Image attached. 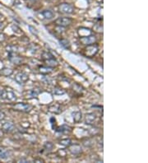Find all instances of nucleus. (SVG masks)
<instances>
[{
  "instance_id": "nucleus-1",
  "label": "nucleus",
  "mask_w": 148,
  "mask_h": 163,
  "mask_svg": "<svg viewBox=\"0 0 148 163\" xmlns=\"http://www.w3.org/2000/svg\"><path fill=\"white\" fill-rule=\"evenodd\" d=\"M0 99L9 101H14L17 100V96L12 91L10 90H0Z\"/></svg>"
},
{
  "instance_id": "nucleus-2",
  "label": "nucleus",
  "mask_w": 148,
  "mask_h": 163,
  "mask_svg": "<svg viewBox=\"0 0 148 163\" xmlns=\"http://www.w3.org/2000/svg\"><path fill=\"white\" fill-rule=\"evenodd\" d=\"M33 106L30 104H27V103H17L13 105V109L15 111H22V112H24V113H28L32 110Z\"/></svg>"
},
{
  "instance_id": "nucleus-3",
  "label": "nucleus",
  "mask_w": 148,
  "mask_h": 163,
  "mask_svg": "<svg viewBox=\"0 0 148 163\" xmlns=\"http://www.w3.org/2000/svg\"><path fill=\"white\" fill-rule=\"evenodd\" d=\"M98 50H99V47H98L97 44H89L85 50H84V54L85 55L89 57V58H91L94 55H95L98 53Z\"/></svg>"
},
{
  "instance_id": "nucleus-4",
  "label": "nucleus",
  "mask_w": 148,
  "mask_h": 163,
  "mask_svg": "<svg viewBox=\"0 0 148 163\" xmlns=\"http://www.w3.org/2000/svg\"><path fill=\"white\" fill-rule=\"evenodd\" d=\"M59 11L64 14H72L74 12V7L69 3H61L59 6Z\"/></svg>"
},
{
  "instance_id": "nucleus-5",
  "label": "nucleus",
  "mask_w": 148,
  "mask_h": 163,
  "mask_svg": "<svg viewBox=\"0 0 148 163\" xmlns=\"http://www.w3.org/2000/svg\"><path fill=\"white\" fill-rule=\"evenodd\" d=\"M72 22H73V20L71 19L70 17H62L56 19L55 24L59 27H66L71 25Z\"/></svg>"
},
{
  "instance_id": "nucleus-6",
  "label": "nucleus",
  "mask_w": 148,
  "mask_h": 163,
  "mask_svg": "<svg viewBox=\"0 0 148 163\" xmlns=\"http://www.w3.org/2000/svg\"><path fill=\"white\" fill-rule=\"evenodd\" d=\"M15 80L17 83L19 84H25L28 80H29V75L26 73H18L16 76H15Z\"/></svg>"
},
{
  "instance_id": "nucleus-7",
  "label": "nucleus",
  "mask_w": 148,
  "mask_h": 163,
  "mask_svg": "<svg viewBox=\"0 0 148 163\" xmlns=\"http://www.w3.org/2000/svg\"><path fill=\"white\" fill-rule=\"evenodd\" d=\"M80 41L83 44L89 45V44H94L96 41V37L95 36H92V35L81 36V37H80Z\"/></svg>"
},
{
  "instance_id": "nucleus-8",
  "label": "nucleus",
  "mask_w": 148,
  "mask_h": 163,
  "mask_svg": "<svg viewBox=\"0 0 148 163\" xmlns=\"http://www.w3.org/2000/svg\"><path fill=\"white\" fill-rule=\"evenodd\" d=\"M9 59L14 64H20L22 61V58L17 55V53H9Z\"/></svg>"
},
{
  "instance_id": "nucleus-9",
  "label": "nucleus",
  "mask_w": 148,
  "mask_h": 163,
  "mask_svg": "<svg viewBox=\"0 0 148 163\" xmlns=\"http://www.w3.org/2000/svg\"><path fill=\"white\" fill-rule=\"evenodd\" d=\"M15 129V125L12 122H5L4 124H3L2 125V130H3V132H5V133H9L12 132Z\"/></svg>"
},
{
  "instance_id": "nucleus-10",
  "label": "nucleus",
  "mask_w": 148,
  "mask_h": 163,
  "mask_svg": "<svg viewBox=\"0 0 148 163\" xmlns=\"http://www.w3.org/2000/svg\"><path fill=\"white\" fill-rule=\"evenodd\" d=\"M49 111L54 114H60L63 111L62 110L61 105H59L58 103H54L49 106Z\"/></svg>"
},
{
  "instance_id": "nucleus-11",
  "label": "nucleus",
  "mask_w": 148,
  "mask_h": 163,
  "mask_svg": "<svg viewBox=\"0 0 148 163\" xmlns=\"http://www.w3.org/2000/svg\"><path fill=\"white\" fill-rule=\"evenodd\" d=\"M69 151L71 152V153L73 155H78L81 152V147L79 145V144H74V145H70Z\"/></svg>"
},
{
  "instance_id": "nucleus-12",
  "label": "nucleus",
  "mask_w": 148,
  "mask_h": 163,
  "mask_svg": "<svg viewBox=\"0 0 148 163\" xmlns=\"http://www.w3.org/2000/svg\"><path fill=\"white\" fill-rule=\"evenodd\" d=\"M96 119V115L94 113H88L85 116V122L87 125H92Z\"/></svg>"
},
{
  "instance_id": "nucleus-13",
  "label": "nucleus",
  "mask_w": 148,
  "mask_h": 163,
  "mask_svg": "<svg viewBox=\"0 0 148 163\" xmlns=\"http://www.w3.org/2000/svg\"><path fill=\"white\" fill-rule=\"evenodd\" d=\"M40 15L43 17H42V19H45V20H50L54 17V14H53V12H51L50 10H45V11H43L42 12H40Z\"/></svg>"
},
{
  "instance_id": "nucleus-14",
  "label": "nucleus",
  "mask_w": 148,
  "mask_h": 163,
  "mask_svg": "<svg viewBox=\"0 0 148 163\" xmlns=\"http://www.w3.org/2000/svg\"><path fill=\"white\" fill-rule=\"evenodd\" d=\"M10 157V152L7 148L3 147H0V158L1 159H8Z\"/></svg>"
},
{
  "instance_id": "nucleus-15",
  "label": "nucleus",
  "mask_w": 148,
  "mask_h": 163,
  "mask_svg": "<svg viewBox=\"0 0 148 163\" xmlns=\"http://www.w3.org/2000/svg\"><path fill=\"white\" fill-rule=\"evenodd\" d=\"M72 115H73V120H74L76 123H79V122L81 120V119H82V114H81V111H79L73 112V113H72Z\"/></svg>"
},
{
  "instance_id": "nucleus-16",
  "label": "nucleus",
  "mask_w": 148,
  "mask_h": 163,
  "mask_svg": "<svg viewBox=\"0 0 148 163\" xmlns=\"http://www.w3.org/2000/svg\"><path fill=\"white\" fill-rule=\"evenodd\" d=\"M57 131L63 133H68L72 131V129H71V128H70L69 126H67V125H62L61 127L59 128V129H57Z\"/></svg>"
},
{
  "instance_id": "nucleus-17",
  "label": "nucleus",
  "mask_w": 148,
  "mask_h": 163,
  "mask_svg": "<svg viewBox=\"0 0 148 163\" xmlns=\"http://www.w3.org/2000/svg\"><path fill=\"white\" fill-rule=\"evenodd\" d=\"M59 42H60V44H61L62 46L65 48V49H68V50H69L70 47H71L70 42L67 41V39H61V40L59 41Z\"/></svg>"
},
{
  "instance_id": "nucleus-18",
  "label": "nucleus",
  "mask_w": 148,
  "mask_h": 163,
  "mask_svg": "<svg viewBox=\"0 0 148 163\" xmlns=\"http://www.w3.org/2000/svg\"><path fill=\"white\" fill-rule=\"evenodd\" d=\"M41 91H42L40 88L32 89V90L30 91V95H31V97H37L40 93H41Z\"/></svg>"
},
{
  "instance_id": "nucleus-19",
  "label": "nucleus",
  "mask_w": 148,
  "mask_h": 163,
  "mask_svg": "<svg viewBox=\"0 0 148 163\" xmlns=\"http://www.w3.org/2000/svg\"><path fill=\"white\" fill-rule=\"evenodd\" d=\"M59 144L64 147H69L72 144V141H71V139H69V138H64V139H61L59 141Z\"/></svg>"
},
{
  "instance_id": "nucleus-20",
  "label": "nucleus",
  "mask_w": 148,
  "mask_h": 163,
  "mask_svg": "<svg viewBox=\"0 0 148 163\" xmlns=\"http://www.w3.org/2000/svg\"><path fill=\"white\" fill-rule=\"evenodd\" d=\"M65 93V91L64 89L60 88V87H56V88L53 89V94L54 95H64Z\"/></svg>"
},
{
  "instance_id": "nucleus-21",
  "label": "nucleus",
  "mask_w": 148,
  "mask_h": 163,
  "mask_svg": "<svg viewBox=\"0 0 148 163\" xmlns=\"http://www.w3.org/2000/svg\"><path fill=\"white\" fill-rule=\"evenodd\" d=\"M7 51L9 53H17V47L15 45H9L7 47Z\"/></svg>"
},
{
  "instance_id": "nucleus-22",
  "label": "nucleus",
  "mask_w": 148,
  "mask_h": 163,
  "mask_svg": "<svg viewBox=\"0 0 148 163\" xmlns=\"http://www.w3.org/2000/svg\"><path fill=\"white\" fill-rule=\"evenodd\" d=\"M45 150H47V151L50 152V151H51L53 148V144L52 143H50V142H47L45 144Z\"/></svg>"
},
{
  "instance_id": "nucleus-23",
  "label": "nucleus",
  "mask_w": 148,
  "mask_h": 163,
  "mask_svg": "<svg viewBox=\"0 0 148 163\" xmlns=\"http://www.w3.org/2000/svg\"><path fill=\"white\" fill-rule=\"evenodd\" d=\"M1 73L3 75H4V76H9V75H11L12 73V71L9 69H4L2 70Z\"/></svg>"
},
{
  "instance_id": "nucleus-24",
  "label": "nucleus",
  "mask_w": 148,
  "mask_h": 163,
  "mask_svg": "<svg viewBox=\"0 0 148 163\" xmlns=\"http://www.w3.org/2000/svg\"><path fill=\"white\" fill-rule=\"evenodd\" d=\"M29 28H30V29H31V33L34 34V35L36 34V36H37V35H38V31H37V30H36V29H34V28L32 27L31 26H29Z\"/></svg>"
},
{
  "instance_id": "nucleus-25",
  "label": "nucleus",
  "mask_w": 148,
  "mask_h": 163,
  "mask_svg": "<svg viewBox=\"0 0 148 163\" xmlns=\"http://www.w3.org/2000/svg\"><path fill=\"white\" fill-rule=\"evenodd\" d=\"M5 39H6L5 35L0 32V41H5Z\"/></svg>"
},
{
  "instance_id": "nucleus-26",
  "label": "nucleus",
  "mask_w": 148,
  "mask_h": 163,
  "mask_svg": "<svg viewBox=\"0 0 148 163\" xmlns=\"http://www.w3.org/2000/svg\"><path fill=\"white\" fill-rule=\"evenodd\" d=\"M5 118V114L2 112V111H0V121H2L3 119H4Z\"/></svg>"
},
{
  "instance_id": "nucleus-27",
  "label": "nucleus",
  "mask_w": 148,
  "mask_h": 163,
  "mask_svg": "<svg viewBox=\"0 0 148 163\" xmlns=\"http://www.w3.org/2000/svg\"><path fill=\"white\" fill-rule=\"evenodd\" d=\"M3 24L0 22V30H1V29H3Z\"/></svg>"
},
{
  "instance_id": "nucleus-28",
  "label": "nucleus",
  "mask_w": 148,
  "mask_h": 163,
  "mask_svg": "<svg viewBox=\"0 0 148 163\" xmlns=\"http://www.w3.org/2000/svg\"><path fill=\"white\" fill-rule=\"evenodd\" d=\"M28 1H30V2H32V3H33V2H36L37 0H28Z\"/></svg>"
},
{
  "instance_id": "nucleus-29",
  "label": "nucleus",
  "mask_w": 148,
  "mask_h": 163,
  "mask_svg": "<svg viewBox=\"0 0 148 163\" xmlns=\"http://www.w3.org/2000/svg\"><path fill=\"white\" fill-rule=\"evenodd\" d=\"M2 17H3V15H2V14L0 13V19H1V18H2Z\"/></svg>"
}]
</instances>
